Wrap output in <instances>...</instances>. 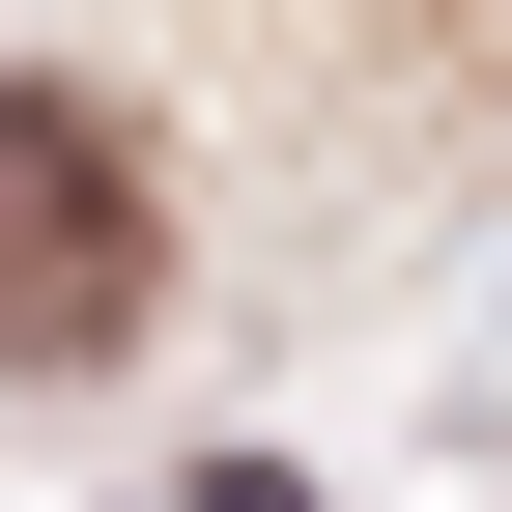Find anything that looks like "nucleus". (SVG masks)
<instances>
[{"instance_id": "1", "label": "nucleus", "mask_w": 512, "mask_h": 512, "mask_svg": "<svg viewBox=\"0 0 512 512\" xmlns=\"http://www.w3.org/2000/svg\"><path fill=\"white\" fill-rule=\"evenodd\" d=\"M143 342V171H114V114L0 86V370H114Z\"/></svg>"}]
</instances>
